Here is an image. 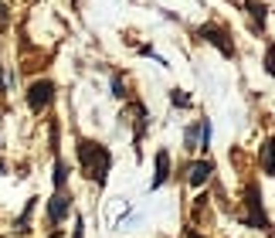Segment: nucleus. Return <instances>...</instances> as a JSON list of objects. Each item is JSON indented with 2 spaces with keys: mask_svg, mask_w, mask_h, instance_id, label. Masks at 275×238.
I'll list each match as a JSON object with an SVG mask.
<instances>
[{
  "mask_svg": "<svg viewBox=\"0 0 275 238\" xmlns=\"http://www.w3.org/2000/svg\"><path fill=\"white\" fill-rule=\"evenodd\" d=\"M48 215H51V221H61L65 215H68V198H65V194H55V198H51V208H48Z\"/></svg>",
  "mask_w": 275,
  "mask_h": 238,
  "instance_id": "obj_8",
  "label": "nucleus"
},
{
  "mask_svg": "<svg viewBox=\"0 0 275 238\" xmlns=\"http://www.w3.org/2000/svg\"><path fill=\"white\" fill-rule=\"evenodd\" d=\"M51 96H55V85H51V82H34L31 92H27V106H31L34 113H41V109L51 102Z\"/></svg>",
  "mask_w": 275,
  "mask_h": 238,
  "instance_id": "obj_2",
  "label": "nucleus"
},
{
  "mask_svg": "<svg viewBox=\"0 0 275 238\" xmlns=\"http://www.w3.org/2000/svg\"><path fill=\"white\" fill-rule=\"evenodd\" d=\"M0 20H3V3H0Z\"/></svg>",
  "mask_w": 275,
  "mask_h": 238,
  "instance_id": "obj_14",
  "label": "nucleus"
},
{
  "mask_svg": "<svg viewBox=\"0 0 275 238\" xmlns=\"http://www.w3.org/2000/svg\"><path fill=\"white\" fill-rule=\"evenodd\" d=\"M65 177H68V170H65V163H55V184H58V187H65Z\"/></svg>",
  "mask_w": 275,
  "mask_h": 238,
  "instance_id": "obj_9",
  "label": "nucleus"
},
{
  "mask_svg": "<svg viewBox=\"0 0 275 238\" xmlns=\"http://www.w3.org/2000/svg\"><path fill=\"white\" fill-rule=\"evenodd\" d=\"M248 204H252V218H248V225L265 228V215H262V201H258V187H255V184L248 187Z\"/></svg>",
  "mask_w": 275,
  "mask_h": 238,
  "instance_id": "obj_4",
  "label": "nucleus"
},
{
  "mask_svg": "<svg viewBox=\"0 0 275 238\" xmlns=\"http://www.w3.org/2000/svg\"><path fill=\"white\" fill-rule=\"evenodd\" d=\"M187 146H197V129H187Z\"/></svg>",
  "mask_w": 275,
  "mask_h": 238,
  "instance_id": "obj_13",
  "label": "nucleus"
},
{
  "mask_svg": "<svg viewBox=\"0 0 275 238\" xmlns=\"http://www.w3.org/2000/svg\"><path fill=\"white\" fill-rule=\"evenodd\" d=\"M262 170L269 177H275V136H269L262 143Z\"/></svg>",
  "mask_w": 275,
  "mask_h": 238,
  "instance_id": "obj_5",
  "label": "nucleus"
},
{
  "mask_svg": "<svg viewBox=\"0 0 275 238\" xmlns=\"http://www.w3.org/2000/svg\"><path fill=\"white\" fill-rule=\"evenodd\" d=\"M190 238H200V235H197V232H190Z\"/></svg>",
  "mask_w": 275,
  "mask_h": 238,
  "instance_id": "obj_15",
  "label": "nucleus"
},
{
  "mask_svg": "<svg viewBox=\"0 0 275 238\" xmlns=\"http://www.w3.org/2000/svg\"><path fill=\"white\" fill-rule=\"evenodd\" d=\"M265 72H269V75L275 79V44L269 48V55H265Z\"/></svg>",
  "mask_w": 275,
  "mask_h": 238,
  "instance_id": "obj_10",
  "label": "nucleus"
},
{
  "mask_svg": "<svg viewBox=\"0 0 275 238\" xmlns=\"http://www.w3.org/2000/svg\"><path fill=\"white\" fill-rule=\"evenodd\" d=\"M211 174H214V167H211L207 160H197L194 167H190V184H194V187H204Z\"/></svg>",
  "mask_w": 275,
  "mask_h": 238,
  "instance_id": "obj_6",
  "label": "nucleus"
},
{
  "mask_svg": "<svg viewBox=\"0 0 275 238\" xmlns=\"http://www.w3.org/2000/svg\"><path fill=\"white\" fill-rule=\"evenodd\" d=\"M79 160L82 167H85V174L92 180H105V174H109V163H112V157H109V150L105 146H98V143H92V139H82L79 143Z\"/></svg>",
  "mask_w": 275,
  "mask_h": 238,
  "instance_id": "obj_1",
  "label": "nucleus"
},
{
  "mask_svg": "<svg viewBox=\"0 0 275 238\" xmlns=\"http://www.w3.org/2000/svg\"><path fill=\"white\" fill-rule=\"evenodd\" d=\"M170 102H174V106H187V102H190V96H187V92H180V89H174Z\"/></svg>",
  "mask_w": 275,
  "mask_h": 238,
  "instance_id": "obj_11",
  "label": "nucleus"
},
{
  "mask_svg": "<svg viewBox=\"0 0 275 238\" xmlns=\"http://www.w3.org/2000/svg\"><path fill=\"white\" fill-rule=\"evenodd\" d=\"M200 38L211 41V44H214V48L224 55V58H231V55H235V44L228 41V34H224L221 27H200Z\"/></svg>",
  "mask_w": 275,
  "mask_h": 238,
  "instance_id": "obj_3",
  "label": "nucleus"
},
{
  "mask_svg": "<svg viewBox=\"0 0 275 238\" xmlns=\"http://www.w3.org/2000/svg\"><path fill=\"white\" fill-rule=\"evenodd\" d=\"M167 177H170V153L160 150V153H157V177H153V187H160Z\"/></svg>",
  "mask_w": 275,
  "mask_h": 238,
  "instance_id": "obj_7",
  "label": "nucleus"
},
{
  "mask_svg": "<svg viewBox=\"0 0 275 238\" xmlns=\"http://www.w3.org/2000/svg\"><path fill=\"white\" fill-rule=\"evenodd\" d=\"M112 96H116V99H122V96H126V89H122V79H112Z\"/></svg>",
  "mask_w": 275,
  "mask_h": 238,
  "instance_id": "obj_12",
  "label": "nucleus"
}]
</instances>
